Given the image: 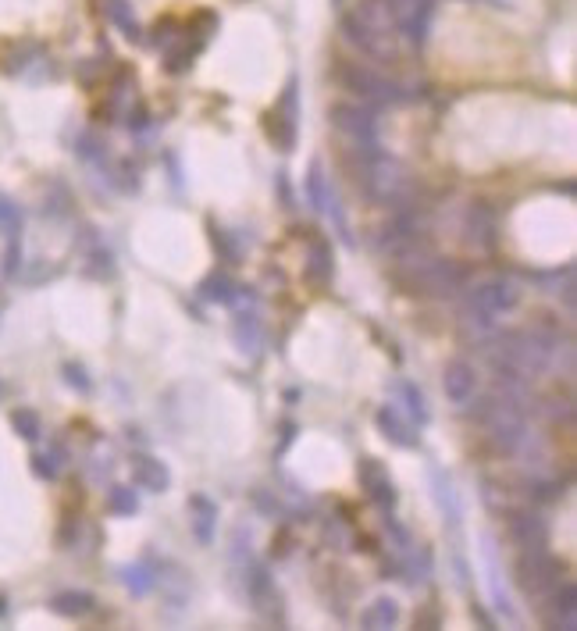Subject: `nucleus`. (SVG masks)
I'll return each instance as SVG.
<instances>
[{
	"label": "nucleus",
	"mask_w": 577,
	"mask_h": 631,
	"mask_svg": "<svg viewBox=\"0 0 577 631\" xmlns=\"http://www.w3.org/2000/svg\"><path fill=\"white\" fill-rule=\"evenodd\" d=\"M342 33L357 50H364L367 58L378 61H392L396 58V8L392 0H364L353 15H346L342 22Z\"/></svg>",
	"instance_id": "nucleus-1"
},
{
	"label": "nucleus",
	"mask_w": 577,
	"mask_h": 631,
	"mask_svg": "<svg viewBox=\"0 0 577 631\" xmlns=\"http://www.w3.org/2000/svg\"><path fill=\"white\" fill-rule=\"evenodd\" d=\"M407 261V268L396 271V279L410 289V293L421 296H446L453 293L460 282H464V268L453 261H442V257H428V254H407L399 257Z\"/></svg>",
	"instance_id": "nucleus-2"
},
{
	"label": "nucleus",
	"mask_w": 577,
	"mask_h": 631,
	"mask_svg": "<svg viewBox=\"0 0 577 631\" xmlns=\"http://www.w3.org/2000/svg\"><path fill=\"white\" fill-rule=\"evenodd\" d=\"M364 189L371 193V200H378V204H403V200L414 193V182H410L407 168H403L396 157H385V154H378V150H367Z\"/></svg>",
	"instance_id": "nucleus-3"
},
{
	"label": "nucleus",
	"mask_w": 577,
	"mask_h": 631,
	"mask_svg": "<svg viewBox=\"0 0 577 631\" xmlns=\"http://www.w3.org/2000/svg\"><path fill=\"white\" fill-rule=\"evenodd\" d=\"M478 418H481V425H485V432L492 435L499 446H506V450H513V446L528 435V425H524V407H521V400H513L510 393L488 396V400L478 407Z\"/></svg>",
	"instance_id": "nucleus-4"
},
{
	"label": "nucleus",
	"mask_w": 577,
	"mask_h": 631,
	"mask_svg": "<svg viewBox=\"0 0 577 631\" xmlns=\"http://www.w3.org/2000/svg\"><path fill=\"white\" fill-rule=\"evenodd\" d=\"M332 72L346 90H353L360 100H367V104H389V100L403 97L396 82H389L385 75L374 72V68L357 65V61H335Z\"/></svg>",
	"instance_id": "nucleus-5"
},
{
	"label": "nucleus",
	"mask_w": 577,
	"mask_h": 631,
	"mask_svg": "<svg viewBox=\"0 0 577 631\" xmlns=\"http://www.w3.org/2000/svg\"><path fill=\"white\" fill-rule=\"evenodd\" d=\"M560 571L563 567L556 564L549 553L542 550H524V557L517 560V585H521L524 596H549V592L560 585Z\"/></svg>",
	"instance_id": "nucleus-6"
},
{
	"label": "nucleus",
	"mask_w": 577,
	"mask_h": 631,
	"mask_svg": "<svg viewBox=\"0 0 577 631\" xmlns=\"http://www.w3.org/2000/svg\"><path fill=\"white\" fill-rule=\"evenodd\" d=\"M328 118H332V125L339 129V136H346L357 150H364V154L367 150H378V122H374V115L367 107L335 104L332 111H328Z\"/></svg>",
	"instance_id": "nucleus-7"
},
{
	"label": "nucleus",
	"mask_w": 577,
	"mask_h": 631,
	"mask_svg": "<svg viewBox=\"0 0 577 631\" xmlns=\"http://www.w3.org/2000/svg\"><path fill=\"white\" fill-rule=\"evenodd\" d=\"M517 300H521V289L513 279H488L471 293V314L478 321H492L499 314L513 311Z\"/></svg>",
	"instance_id": "nucleus-8"
},
{
	"label": "nucleus",
	"mask_w": 577,
	"mask_h": 631,
	"mask_svg": "<svg viewBox=\"0 0 577 631\" xmlns=\"http://www.w3.org/2000/svg\"><path fill=\"white\" fill-rule=\"evenodd\" d=\"M268 132H271V140L278 143L282 150H293L296 143V125H300V82L289 79V86H285L282 100H278L275 107H271V115H268Z\"/></svg>",
	"instance_id": "nucleus-9"
},
{
	"label": "nucleus",
	"mask_w": 577,
	"mask_h": 631,
	"mask_svg": "<svg viewBox=\"0 0 577 631\" xmlns=\"http://www.w3.org/2000/svg\"><path fill=\"white\" fill-rule=\"evenodd\" d=\"M307 197H310V204H314V211H321V214H328V218H335V229H339V236L346 239V243H353L350 225H346V214H342V204H339V197H335V189H332V182H328L325 164H321V161H310Z\"/></svg>",
	"instance_id": "nucleus-10"
},
{
	"label": "nucleus",
	"mask_w": 577,
	"mask_h": 631,
	"mask_svg": "<svg viewBox=\"0 0 577 631\" xmlns=\"http://www.w3.org/2000/svg\"><path fill=\"white\" fill-rule=\"evenodd\" d=\"M246 571V596H250V607L264 617V621H282V596L275 589V578L264 564H250Z\"/></svg>",
	"instance_id": "nucleus-11"
},
{
	"label": "nucleus",
	"mask_w": 577,
	"mask_h": 631,
	"mask_svg": "<svg viewBox=\"0 0 577 631\" xmlns=\"http://www.w3.org/2000/svg\"><path fill=\"white\" fill-rule=\"evenodd\" d=\"M506 528H510V539L524 550H542L545 539H549V525L538 510H513Z\"/></svg>",
	"instance_id": "nucleus-12"
},
{
	"label": "nucleus",
	"mask_w": 577,
	"mask_h": 631,
	"mask_svg": "<svg viewBox=\"0 0 577 631\" xmlns=\"http://www.w3.org/2000/svg\"><path fill=\"white\" fill-rule=\"evenodd\" d=\"M442 389H446V400L456 407H467L478 393V371L467 361H449L446 375H442Z\"/></svg>",
	"instance_id": "nucleus-13"
},
{
	"label": "nucleus",
	"mask_w": 577,
	"mask_h": 631,
	"mask_svg": "<svg viewBox=\"0 0 577 631\" xmlns=\"http://www.w3.org/2000/svg\"><path fill=\"white\" fill-rule=\"evenodd\" d=\"M357 475H360V485H364L367 500H371V503H378L382 510H389L392 503H396V485H392L389 471H385L378 460L364 457V460H360Z\"/></svg>",
	"instance_id": "nucleus-14"
},
{
	"label": "nucleus",
	"mask_w": 577,
	"mask_h": 631,
	"mask_svg": "<svg viewBox=\"0 0 577 631\" xmlns=\"http://www.w3.org/2000/svg\"><path fill=\"white\" fill-rule=\"evenodd\" d=\"M577 592L574 585H556L553 592H549V610H545V624L549 628H563V631H574L577 628Z\"/></svg>",
	"instance_id": "nucleus-15"
},
{
	"label": "nucleus",
	"mask_w": 577,
	"mask_h": 631,
	"mask_svg": "<svg viewBox=\"0 0 577 631\" xmlns=\"http://www.w3.org/2000/svg\"><path fill=\"white\" fill-rule=\"evenodd\" d=\"M132 478H136V485H143V489L150 492H164L171 485L168 468H164L157 457H147V453H136V457H132Z\"/></svg>",
	"instance_id": "nucleus-16"
},
{
	"label": "nucleus",
	"mask_w": 577,
	"mask_h": 631,
	"mask_svg": "<svg viewBox=\"0 0 577 631\" xmlns=\"http://www.w3.org/2000/svg\"><path fill=\"white\" fill-rule=\"evenodd\" d=\"M189 521H193V535L200 546L214 542V525H218V507L207 496H193L189 500Z\"/></svg>",
	"instance_id": "nucleus-17"
},
{
	"label": "nucleus",
	"mask_w": 577,
	"mask_h": 631,
	"mask_svg": "<svg viewBox=\"0 0 577 631\" xmlns=\"http://www.w3.org/2000/svg\"><path fill=\"white\" fill-rule=\"evenodd\" d=\"M335 275V261H332V246L325 239H314L307 250V279L314 286H328Z\"/></svg>",
	"instance_id": "nucleus-18"
},
{
	"label": "nucleus",
	"mask_w": 577,
	"mask_h": 631,
	"mask_svg": "<svg viewBox=\"0 0 577 631\" xmlns=\"http://www.w3.org/2000/svg\"><path fill=\"white\" fill-rule=\"evenodd\" d=\"M236 346L246 357H257L264 346V321L257 318V311H243L236 318Z\"/></svg>",
	"instance_id": "nucleus-19"
},
{
	"label": "nucleus",
	"mask_w": 577,
	"mask_h": 631,
	"mask_svg": "<svg viewBox=\"0 0 577 631\" xmlns=\"http://www.w3.org/2000/svg\"><path fill=\"white\" fill-rule=\"evenodd\" d=\"M467 225H471V243L474 246H492L496 243V214H492V207L488 204H471V211H467Z\"/></svg>",
	"instance_id": "nucleus-20"
},
{
	"label": "nucleus",
	"mask_w": 577,
	"mask_h": 631,
	"mask_svg": "<svg viewBox=\"0 0 577 631\" xmlns=\"http://www.w3.org/2000/svg\"><path fill=\"white\" fill-rule=\"evenodd\" d=\"M374 421H378V428H382V435L389 439L392 446H403V450L417 446V432L407 425V421L399 418V414H396L392 407H382V410H378V418H374Z\"/></svg>",
	"instance_id": "nucleus-21"
},
{
	"label": "nucleus",
	"mask_w": 577,
	"mask_h": 631,
	"mask_svg": "<svg viewBox=\"0 0 577 631\" xmlns=\"http://www.w3.org/2000/svg\"><path fill=\"white\" fill-rule=\"evenodd\" d=\"M396 621H399V603H396V599H389V596L374 599L371 607L360 614V624H364L367 631H385V628H392Z\"/></svg>",
	"instance_id": "nucleus-22"
},
{
	"label": "nucleus",
	"mask_w": 577,
	"mask_h": 631,
	"mask_svg": "<svg viewBox=\"0 0 577 631\" xmlns=\"http://www.w3.org/2000/svg\"><path fill=\"white\" fill-rule=\"evenodd\" d=\"M104 15L111 18V22L118 25L129 40H143V29H139V22H136L132 0H104Z\"/></svg>",
	"instance_id": "nucleus-23"
},
{
	"label": "nucleus",
	"mask_w": 577,
	"mask_h": 631,
	"mask_svg": "<svg viewBox=\"0 0 577 631\" xmlns=\"http://www.w3.org/2000/svg\"><path fill=\"white\" fill-rule=\"evenodd\" d=\"M50 610L61 617H82L93 610V596L90 592H57V596L50 599Z\"/></svg>",
	"instance_id": "nucleus-24"
},
{
	"label": "nucleus",
	"mask_w": 577,
	"mask_h": 631,
	"mask_svg": "<svg viewBox=\"0 0 577 631\" xmlns=\"http://www.w3.org/2000/svg\"><path fill=\"white\" fill-rule=\"evenodd\" d=\"M122 582H125V589H129L132 596H147V592L154 589V571H150V567H143V564H129L122 571Z\"/></svg>",
	"instance_id": "nucleus-25"
},
{
	"label": "nucleus",
	"mask_w": 577,
	"mask_h": 631,
	"mask_svg": "<svg viewBox=\"0 0 577 631\" xmlns=\"http://www.w3.org/2000/svg\"><path fill=\"white\" fill-rule=\"evenodd\" d=\"M200 293L207 296V300H214V304H232L236 300V282L228 279V275H211V279L204 282V289Z\"/></svg>",
	"instance_id": "nucleus-26"
},
{
	"label": "nucleus",
	"mask_w": 577,
	"mask_h": 631,
	"mask_svg": "<svg viewBox=\"0 0 577 631\" xmlns=\"http://www.w3.org/2000/svg\"><path fill=\"white\" fill-rule=\"evenodd\" d=\"M435 500H439V507H442V517H449V521L456 525L460 503H456V492H453V485H449V478H442L439 471H435Z\"/></svg>",
	"instance_id": "nucleus-27"
},
{
	"label": "nucleus",
	"mask_w": 577,
	"mask_h": 631,
	"mask_svg": "<svg viewBox=\"0 0 577 631\" xmlns=\"http://www.w3.org/2000/svg\"><path fill=\"white\" fill-rule=\"evenodd\" d=\"M399 393H403V400H407L410 418H414L417 425H424V421H428V403H424L421 389H417L414 382H399Z\"/></svg>",
	"instance_id": "nucleus-28"
},
{
	"label": "nucleus",
	"mask_w": 577,
	"mask_h": 631,
	"mask_svg": "<svg viewBox=\"0 0 577 631\" xmlns=\"http://www.w3.org/2000/svg\"><path fill=\"white\" fill-rule=\"evenodd\" d=\"M107 503H111V510L118 517H132L139 510L136 492H132L129 485H114V489H111V500H107Z\"/></svg>",
	"instance_id": "nucleus-29"
},
{
	"label": "nucleus",
	"mask_w": 577,
	"mask_h": 631,
	"mask_svg": "<svg viewBox=\"0 0 577 631\" xmlns=\"http://www.w3.org/2000/svg\"><path fill=\"white\" fill-rule=\"evenodd\" d=\"M0 232L4 236H22V211L8 197H0Z\"/></svg>",
	"instance_id": "nucleus-30"
},
{
	"label": "nucleus",
	"mask_w": 577,
	"mask_h": 631,
	"mask_svg": "<svg viewBox=\"0 0 577 631\" xmlns=\"http://www.w3.org/2000/svg\"><path fill=\"white\" fill-rule=\"evenodd\" d=\"M11 425H15V432L22 435V439H29V443H33V439H40V414H36V410H15V414H11Z\"/></svg>",
	"instance_id": "nucleus-31"
},
{
	"label": "nucleus",
	"mask_w": 577,
	"mask_h": 631,
	"mask_svg": "<svg viewBox=\"0 0 577 631\" xmlns=\"http://www.w3.org/2000/svg\"><path fill=\"white\" fill-rule=\"evenodd\" d=\"M211 239H214V246L221 250V257H225V261H239V246L232 243L228 229H221V225H211Z\"/></svg>",
	"instance_id": "nucleus-32"
},
{
	"label": "nucleus",
	"mask_w": 577,
	"mask_h": 631,
	"mask_svg": "<svg viewBox=\"0 0 577 631\" xmlns=\"http://www.w3.org/2000/svg\"><path fill=\"white\" fill-rule=\"evenodd\" d=\"M65 457H57V450L54 453H36L33 457V471L40 478H57V464H61Z\"/></svg>",
	"instance_id": "nucleus-33"
},
{
	"label": "nucleus",
	"mask_w": 577,
	"mask_h": 631,
	"mask_svg": "<svg viewBox=\"0 0 577 631\" xmlns=\"http://www.w3.org/2000/svg\"><path fill=\"white\" fill-rule=\"evenodd\" d=\"M65 382H68V386H75V389H82V393H90V378L82 375L79 364H68V368H65Z\"/></svg>",
	"instance_id": "nucleus-34"
},
{
	"label": "nucleus",
	"mask_w": 577,
	"mask_h": 631,
	"mask_svg": "<svg viewBox=\"0 0 577 631\" xmlns=\"http://www.w3.org/2000/svg\"><path fill=\"white\" fill-rule=\"evenodd\" d=\"M0 614H4V596H0Z\"/></svg>",
	"instance_id": "nucleus-35"
},
{
	"label": "nucleus",
	"mask_w": 577,
	"mask_h": 631,
	"mask_svg": "<svg viewBox=\"0 0 577 631\" xmlns=\"http://www.w3.org/2000/svg\"><path fill=\"white\" fill-rule=\"evenodd\" d=\"M335 4H339V0H335Z\"/></svg>",
	"instance_id": "nucleus-36"
}]
</instances>
